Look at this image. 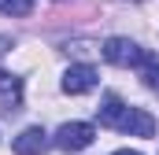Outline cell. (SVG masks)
<instances>
[{
	"label": "cell",
	"mask_w": 159,
	"mask_h": 155,
	"mask_svg": "<svg viewBox=\"0 0 159 155\" xmlns=\"http://www.w3.org/2000/svg\"><path fill=\"white\" fill-rule=\"evenodd\" d=\"M34 11V0H0V15H11V19H22Z\"/></svg>",
	"instance_id": "cell-8"
},
{
	"label": "cell",
	"mask_w": 159,
	"mask_h": 155,
	"mask_svg": "<svg viewBox=\"0 0 159 155\" xmlns=\"http://www.w3.org/2000/svg\"><path fill=\"white\" fill-rule=\"evenodd\" d=\"M4 52H11V37H0V55Z\"/></svg>",
	"instance_id": "cell-9"
},
{
	"label": "cell",
	"mask_w": 159,
	"mask_h": 155,
	"mask_svg": "<svg viewBox=\"0 0 159 155\" xmlns=\"http://www.w3.org/2000/svg\"><path fill=\"white\" fill-rule=\"evenodd\" d=\"M96 115H100V126H107V129H119V133H129V137H156V118L144 107L122 104L115 92L104 96V104L96 107Z\"/></svg>",
	"instance_id": "cell-1"
},
{
	"label": "cell",
	"mask_w": 159,
	"mask_h": 155,
	"mask_svg": "<svg viewBox=\"0 0 159 155\" xmlns=\"http://www.w3.org/2000/svg\"><path fill=\"white\" fill-rule=\"evenodd\" d=\"M115 155H141V152H129V148H122V152H115Z\"/></svg>",
	"instance_id": "cell-10"
},
{
	"label": "cell",
	"mask_w": 159,
	"mask_h": 155,
	"mask_svg": "<svg viewBox=\"0 0 159 155\" xmlns=\"http://www.w3.org/2000/svg\"><path fill=\"white\" fill-rule=\"evenodd\" d=\"M15 155H44V148H48V133L41 129V126H26L19 137H15Z\"/></svg>",
	"instance_id": "cell-5"
},
{
	"label": "cell",
	"mask_w": 159,
	"mask_h": 155,
	"mask_svg": "<svg viewBox=\"0 0 159 155\" xmlns=\"http://www.w3.org/2000/svg\"><path fill=\"white\" fill-rule=\"evenodd\" d=\"M0 96H4L7 111H15V107L22 104V78H15V74H7V70H0Z\"/></svg>",
	"instance_id": "cell-6"
},
{
	"label": "cell",
	"mask_w": 159,
	"mask_h": 155,
	"mask_svg": "<svg viewBox=\"0 0 159 155\" xmlns=\"http://www.w3.org/2000/svg\"><path fill=\"white\" fill-rule=\"evenodd\" d=\"M96 81H100L96 67H89V63H74V67H67V74H63V92H70V96L93 92Z\"/></svg>",
	"instance_id": "cell-4"
},
{
	"label": "cell",
	"mask_w": 159,
	"mask_h": 155,
	"mask_svg": "<svg viewBox=\"0 0 159 155\" xmlns=\"http://www.w3.org/2000/svg\"><path fill=\"white\" fill-rule=\"evenodd\" d=\"M100 52H104V59H107L111 67H141L144 55H148L137 41H129V37H107Z\"/></svg>",
	"instance_id": "cell-2"
},
{
	"label": "cell",
	"mask_w": 159,
	"mask_h": 155,
	"mask_svg": "<svg viewBox=\"0 0 159 155\" xmlns=\"http://www.w3.org/2000/svg\"><path fill=\"white\" fill-rule=\"evenodd\" d=\"M93 140H96V129L89 122H63L56 129V148L59 152H85Z\"/></svg>",
	"instance_id": "cell-3"
},
{
	"label": "cell",
	"mask_w": 159,
	"mask_h": 155,
	"mask_svg": "<svg viewBox=\"0 0 159 155\" xmlns=\"http://www.w3.org/2000/svg\"><path fill=\"white\" fill-rule=\"evenodd\" d=\"M141 78H144V85H148L152 92H159V55H156V52L144 55V63H141Z\"/></svg>",
	"instance_id": "cell-7"
}]
</instances>
